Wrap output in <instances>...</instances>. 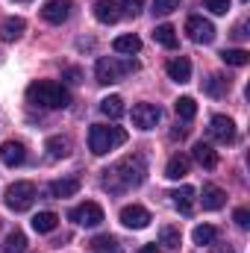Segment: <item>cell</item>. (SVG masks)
<instances>
[{
	"mask_svg": "<svg viewBox=\"0 0 250 253\" xmlns=\"http://www.w3.org/2000/svg\"><path fill=\"white\" fill-rule=\"evenodd\" d=\"M171 197H174V206H177L183 215H191V212H194V197H197V191L191 189V186H183V189H177L174 194H171Z\"/></svg>",
	"mask_w": 250,
	"mask_h": 253,
	"instance_id": "obj_19",
	"label": "cell"
},
{
	"mask_svg": "<svg viewBox=\"0 0 250 253\" xmlns=\"http://www.w3.org/2000/svg\"><path fill=\"white\" fill-rule=\"evenodd\" d=\"M18 3H27V0H18Z\"/></svg>",
	"mask_w": 250,
	"mask_h": 253,
	"instance_id": "obj_40",
	"label": "cell"
},
{
	"mask_svg": "<svg viewBox=\"0 0 250 253\" xmlns=\"http://www.w3.org/2000/svg\"><path fill=\"white\" fill-rule=\"evenodd\" d=\"M44 150H47L50 159H65V156L71 153V141H68L65 135H50L47 144H44Z\"/></svg>",
	"mask_w": 250,
	"mask_h": 253,
	"instance_id": "obj_23",
	"label": "cell"
},
{
	"mask_svg": "<svg viewBox=\"0 0 250 253\" xmlns=\"http://www.w3.org/2000/svg\"><path fill=\"white\" fill-rule=\"evenodd\" d=\"M3 253H27V236L21 230H12L3 242Z\"/></svg>",
	"mask_w": 250,
	"mask_h": 253,
	"instance_id": "obj_27",
	"label": "cell"
},
{
	"mask_svg": "<svg viewBox=\"0 0 250 253\" xmlns=\"http://www.w3.org/2000/svg\"><path fill=\"white\" fill-rule=\"evenodd\" d=\"M153 42H159L162 47L174 50V47H177V30H174L171 24H159V27L153 30Z\"/></svg>",
	"mask_w": 250,
	"mask_h": 253,
	"instance_id": "obj_24",
	"label": "cell"
},
{
	"mask_svg": "<svg viewBox=\"0 0 250 253\" xmlns=\"http://www.w3.org/2000/svg\"><path fill=\"white\" fill-rule=\"evenodd\" d=\"M200 203H203V209L215 212V209H221V206L227 203V194H224V189H218V186H203V197H200Z\"/></svg>",
	"mask_w": 250,
	"mask_h": 253,
	"instance_id": "obj_17",
	"label": "cell"
},
{
	"mask_svg": "<svg viewBox=\"0 0 250 253\" xmlns=\"http://www.w3.org/2000/svg\"><path fill=\"white\" fill-rule=\"evenodd\" d=\"M0 162L9 165V168L24 165V162H27V150H24V144H21V141H6V144L0 147Z\"/></svg>",
	"mask_w": 250,
	"mask_h": 253,
	"instance_id": "obj_12",
	"label": "cell"
},
{
	"mask_svg": "<svg viewBox=\"0 0 250 253\" xmlns=\"http://www.w3.org/2000/svg\"><path fill=\"white\" fill-rule=\"evenodd\" d=\"M150 221H153L150 212H147L144 206H138V203H132V206H124V209H121V224L129 227V230H144Z\"/></svg>",
	"mask_w": 250,
	"mask_h": 253,
	"instance_id": "obj_10",
	"label": "cell"
},
{
	"mask_svg": "<svg viewBox=\"0 0 250 253\" xmlns=\"http://www.w3.org/2000/svg\"><path fill=\"white\" fill-rule=\"evenodd\" d=\"M68 218H71L74 224H80V227H97V224H103V209H100V203L85 200V203L74 206V209L68 212Z\"/></svg>",
	"mask_w": 250,
	"mask_h": 253,
	"instance_id": "obj_6",
	"label": "cell"
},
{
	"mask_svg": "<svg viewBox=\"0 0 250 253\" xmlns=\"http://www.w3.org/2000/svg\"><path fill=\"white\" fill-rule=\"evenodd\" d=\"M165 177H168V180H186L188 177V159L186 156H180V153L171 156L168 165H165Z\"/></svg>",
	"mask_w": 250,
	"mask_h": 253,
	"instance_id": "obj_22",
	"label": "cell"
},
{
	"mask_svg": "<svg viewBox=\"0 0 250 253\" xmlns=\"http://www.w3.org/2000/svg\"><path fill=\"white\" fill-rule=\"evenodd\" d=\"M135 68H138L135 59L118 62V59H112V56H103V59H97V65H94V77H97L100 85H112V83H118L124 74L135 71Z\"/></svg>",
	"mask_w": 250,
	"mask_h": 253,
	"instance_id": "obj_4",
	"label": "cell"
},
{
	"mask_svg": "<svg viewBox=\"0 0 250 253\" xmlns=\"http://www.w3.org/2000/svg\"><path fill=\"white\" fill-rule=\"evenodd\" d=\"M94 18H97L100 24H115V21L121 18V6H118L115 0H97V3H94Z\"/></svg>",
	"mask_w": 250,
	"mask_h": 253,
	"instance_id": "obj_15",
	"label": "cell"
},
{
	"mask_svg": "<svg viewBox=\"0 0 250 253\" xmlns=\"http://www.w3.org/2000/svg\"><path fill=\"white\" fill-rule=\"evenodd\" d=\"M209 132H212V138L221 141V144H233V141H236V124H233V118H227V115H215V118L209 121Z\"/></svg>",
	"mask_w": 250,
	"mask_h": 253,
	"instance_id": "obj_9",
	"label": "cell"
},
{
	"mask_svg": "<svg viewBox=\"0 0 250 253\" xmlns=\"http://www.w3.org/2000/svg\"><path fill=\"white\" fill-rule=\"evenodd\" d=\"M112 50H115V53H124V56H132V53H138V50H141V39H138V36H132V33L118 36V39L112 42Z\"/></svg>",
	"mask_w": 250,
	"mask_h": 253,
	"instance_id": "obj_21",
	"label": "cell"
},
{
	"mask_svg": "<svg viewBox=\"0 0 250 253\" xmlns=\"http://www.w3.org/2000/svg\"><path fill=\"white\" fill-rule=\"evenodd\" d=\"M209 248H212V253H233L230 245H209Z\"/></svg>",
	"mask_w": 250,
	"mask_h": 253,
	"instance_id": "obj_38",
	"label": "cell"
},
{
	"mask_svg": "<svg viewBox=\"0 0 250 253\" xmlns=\"http://www.w3.org/2000/svg\"><path fill=\"white\" fill-rule=\"evenodd\" d=\"M62 80L71 83V85H77V83H83V71H80V68H68V71L62 74Z\"/></svg>",
	"mask_w": 250,
	"mask_h": 253,
	"instance_id": "obj_36",
	"label": "cell"
},
{
	"mask_svg": "<svg viewBox=\"0 0 250 253\" xmlns=\"http://www.w3.org/2000/svg\"><path fill=\"white\" fill-rule=\"evenodd\" d=\"M221 59H224L227 65H236V68H242V65L250 62V53H248V50H242V47H236V50H224V53H221Z\"/></svg>",
	"mask_w": 250,
	"mask_h": 253,
	"instance_id": "obj_30",
	"label": "cell"
},
{
	"mask_svg": "<svg viewBox=\"0 0 250 253\" xmlns=\"http://www.w3.org/2000/svg\"><path fill=\"white\" fill-rule=\"evenodd\" d=\"M162 121V109L156 103H138L132 106V124L138 129H153V126Z\"/></svg>",
	"mask_w": 250,
	"mask_h": 253,
	"instance_id": "obj_8",
	"label": "cell"
},
{
	"mask_svg": "<svg viewBox=\"0 0 250 253\" xmlns=\"http://www.w3.org/2000/svg\"><path fill=\"white\" fill-rule=\"evenodd\" d=\"M233 221H236V224H239L242 230H248V227H250V212H248V209H236Z\"/></svg>",
	"mask_w": 250,
	"mask_h": 253,
	"instance_id": "obj_37",
	"label": "cell"
},
{
	"mask_svg": "<svg viewBox=\"0 0 250 253\" xmlns=\"http://www.w3.org/2000/svg\"><path fill=\"white\" fill-rule=\"evenodd\" d=\"M47 191H50V197H56V200H62V197H74V194L80 191V177H62V180H53Z\"/></svg>",
	"mask_w": 250,
	"mask_h": 253,
	"instance_id": "obj_14",
	"label": "cell"
},
{
	"mask_svg": "<svg viewBox=\"0 0 250 253\" xmlns=\"http://www.w3.org/2000/svg\"><path fill=\"white\" fill-rule=\"evenodd\" d=\"M124 141H126V132L121 126L94 124L88 129V147H91L94 156H103V153H109L112 147H118V144H124Z\"/></svg>",
	"mask_w": 250,
	"mask_h": 253,
	"instance_id": "obj_3",
	"label": "cell"
},
{
	"mask_svg": "<svg viewBox=\"0 0 250 253\" xmlns=\"http://www.w3.org/2000/svg\"><path fill=\"white\" fill-rule=\"evenodd\" d=\"M100 112H103L106 118L118 121V118H124V115H126V106H124V100H121L118 94H109V97H103V100H100Z\"/></svg>",
	"mask_w": 250,
	"mask_h": 253,
	"instance_id": "obj_18",
	"label": "cell"
},
{
	"mask_svg": "<svg viewBox=\"0 0 250 253\" xmlns=\"http://www.w3.org/2000/svg\"><path fill=\"white\" fill-rule=\"evenodd\" d=\"M118 6H121V9H124L126 15H138V12H141V9H144V0H121V3H118Z\"/></svg>",
	"mask_w": 250,
	"mask_h": 253,
	"instance_id": "obj_35",
	"label": "cell"
},
{
	"mask_svg": "<svg viewBox=\"0 0 250 253\" xmlns=\"http://www.w3.org/2000/svg\"><path fill=\"white\" fill-rule=\"evenodd\" d=\"M203 88H206V94H212V97H221V94L230 88V80H224L221 74H212V77L206 80V85H203Z\"/></svg>",
	"mask_w": 250,
	"mask_h": 253,
	"instance_id": "obj_29",
	"label": "cell"
},
{
	"mask_svg": "<svg viewBox=\"0 0 250 253\" xmlns=\"http://www.w3.org/2000/svg\"><path fill=\"white\" fill-rule=\"evenodd\" d=\"M71 6H74V0H47L42 9V18L47 24H65L71 15Z\"/></svg>",
	"mask_w": 250,
	"mask_h": 253,
	"instance_id": "obj_11",
	"label": "cell"
},
{
	"mask_svg": "<svg viewBox=\"0 0 250 253\" xmlns=\"http://www.w3.org/2000/svg\"><path fill=\"white\" fill-rule=\"evenodd\" d=\"M24 30H27L24 18H6V21L0 24V39H3V42H18V39L24 36Z\"/></svg>",
	"mask_w": 250,
	"mask_h": 253,
	"instance_id": "obj_16",
	"label": "cell"
},
{
	"mask_svg": "<svg viewBox=\"0 0 250 253\" xmlns=\"http://www.w3.org/2000/svg\"><path fill=\"white\" fill-rule=\"evenodd\" d=\"M191 239H194V245H200V248H209V245H215V239H218V230H215L212 224H200V227H194Z\"/></svg>",
	"mask_w": 250,
	"mask_h": 253,
	"instance_id": "obj_26",
	"label": "cell"
},
{
	"mask_svg": "<svg viewBox=\"0 0 250 253\" xmlns=\"http://www.w3.org/2000/svg\"><path fill=\"white\" fill-rule=\"evenodd\" d=\"M147 177V165L141 156H124L109 171H103V189L112 194H124L129 189H138Z\"/></svg>",
	"mask_w": 250,
	"mask_h": 253,
	"instance_id": "obj_1",
	"label": "cell"
},
{
	"mask_svg": "<svg viewBox=\"0 0 250 253\" xmlns=\"http://www.w3.org/2000/svg\"><path fill=\"white\" fill-rule=\"evenodd\" d=\"M36 197H39L36 186L27 183V180H21V183H15V186L6 189V206H9L12 212H27V209L36 203Z\"/></svg>",
	"mask_w": 250,
	"mask_h": 253,
	"instance_id": "obj_5",
	"label": "cell"
},
{
	"mask_svg": "<svg viewBox=\"0 0 250 253\" xmlns=\"http://www.w3.org/2000/svg\"><path fill=\"white\" fill-rule=\"evenodd\" d=\"M56 227H59V215L56 212H39L33 218V230L36 233H53Z\"/></svg>",
	"mask_w": 250,
	"mask_h": 253,
	"instance_id": "obj_25",
	"label": "cell"
},
{
	"mask_svg": "<svg viewBox=\"0 0 250 253\" xmlns=\"http://www.w3.org/2000/svg\"><path fill=\"white\" fill-rule=\"evenodd\" d=\"M180 9V0H153V12L156 15H171Z\"/></svg>",
	"mask_w": 250,
	"mask_h": 253,
	"instance_id": "obj_33",
	"label": "cell"
},
{
	"mask_svg": "<svg viewBox=\"0 0 250 253\" xmlns=\"http://www.w3.org/2000/svg\"><path fill=\"white\" fill-rule=\"evenodd\" d=\"M191 153H194L197 165H203V168H209V171L218 165V153H215V150H212V144H206V141H197Z\"/></svg>",
	"mask_w": 250,
	"mask_h": 253,
	"instance_id": "obj_20",
	"label": "cell"
},
{
	"mask_svg": "<svg viewBox=\"0 0 250 253\" xmlns=\"http://www.w3.org/2000/svg\"><path fill=\"white\" fill-rule=\"evenodd\" d=\"M186 33L194 44H209V42H215V24L206 21V18H200V15H191L186 21Z\"/></svg>",
	"mask_w": 250,
	"mask_h": 253,
	"instance_id": "obj_7",
	"label": "cell"
},
{
	"mask_svg": "<svg viewBox=\"0 0 250 253\" xmlns=\"http://www.w3.org/2000/svg\"><path fill=\"white\" fill-rule=\"evenodd\" d=\"M203 6H206L212 15H227V9H230V0H203Z\"/></svg>",
	"mask_w": 250,
	"mask_h": 253,
	"instance_id": "obj_34",
	"label": "cell"
},
{
	"mask_svg": "<svg viewBox=\"0 0 250 253\" xmlns=\"http://www.w3.org/2000/svg\"><path fill=\"white\" fill-rule=\"evenodd\" d=\"M242 3H248V0H242Z\"/></svg>",
	"mask_w": 250,
	"mask_h": 253,
	"instance_id": "obj_41",
	"label": "cell"
},
{
	"mask_svg": "<svg viewBox=\"0 0 250 253\" xmlns=\"http://www.w3.org/2000/svg\"><path fill=\"white\" fill-rule=\"evenodd\" d=\"M165 71H168V77L174 83H188L191 80V62H188V56H174L171 62L165 65Z\"/></svg>",
	"mask_w": 250,
	"mask_h": 253,
	"instance_id": "obj_13",
	"label": "cell"
},
{
	"mask_svg": "<svg viewBox=\"0 0 250 253\" xmlns=\"http://www.w3.org/2000/svg\"><path fill=\"white\" fill-rule=\"evenodd\" d=\"M97 251H109V253H118V239L115 236H97L94 242H91Z\"/></svg>",
	"mask_w": 250,
	"mask_h": 253,
	"instance_id": "obj_32",
	"label": "cell"
},
{
	"mask_svg": "<svg viewBox=\"0 0 250 253\" xmlns=\"http://www.w3.org/2000/svg\"><path fill=\"white\" fill-rule=\"evenodd\" d=\"M159 239H162V245H165V248H171V251H177V248H180V230H177V227H162Z\"/></svg>",
	"mask_w": 250,
	"mask_h": 253,
	"instance_id": "obj_31",
	"label": "cell"
},
{
	"mask_svg": "<svg viewBox=\"0 0 250 253\" xmlns=\"http://www.w3.org/2000/svg\"><path fill=\"white\" fill-rule=\"evenodd\" d=\"M174 112H177V118L191 121V118L197 115V103H194V97H180V100L174 103Z\"/></svg>",
	"mask_w": 250,
	"mask_h": 253,
	"instance_id": "obj_28",
	"label": "cell"
},
{
	"mask_svg": "<svg viewBox=\"0 0 250 253\" xmlns=\"http://www.w3.org/2000/svg\"><path fill=\"white\" fill-rule=\"evenodd\" d=\"M27 100L39 109H65L71 103V94L62 83H53V80H39L27 88Z\"/></svg>",
	"mask_w": 250,
	"mask_h": 253,
	"instance_id": "obj_2",
	"label": "cell"
},
{
	"mask_svg": "<svg viewBox=\"0 0 250 253\" xmlns=\"http://www.w3.org/2000/svg\"><path fill=\"white\" fill-rule=\"evenodd\" d=\"M138 253H162V251H159L156 245H144V248H141V251H138Z\"/></svg>",
	"mask_w": 250,
	"mask_h": 253,
	"instance_id": "obj_39",
	"label": "cell"
}]
</instances>
